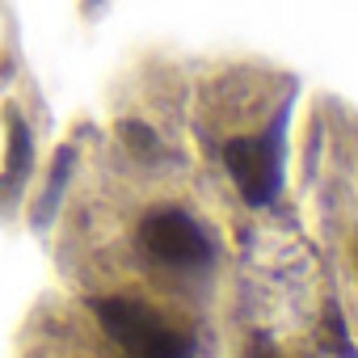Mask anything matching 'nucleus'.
<instances>
[{"label": "nucleus", "mask_w": 358, "mask_h": 358, "mask_svg": "<svg viewBox=\"0 0 358 358\" xmlns=\"http://www.w3.org/2000/svg\"><path fill=\"white\" fill-rule=\"evenodd\" d=\"M93 312L106 337L122 350V358H190L194 354V341L186 329H177L173 320H164L139 299L106 295L93 303Z\"/></svg>", "instance_id": "obj_1"}, {"label": "nucleus", "mask_w": 358, "mask_h": 358, "mask_svg": "<svg viewBox=\"0 0 358 358\" xmlns=\"http://www.w3.org/2000/svg\"><path fill=\"white\" fill-rule=\"evenodd\" d=\"M139 249L169 274H203L215 266L211 232L182 207H156L139 220Z\"/></svg>", "instance_id": "obj_2"}, {"label": "nucleus", "mask_w": 358, "mask_h": 358, "mask_svg": "<svg viewBox=\"0 0 358 358\" xmlns=\"http://www.w3.org/2000/svg\"><path fill=\"white\" fill-rule=\"evenodd\" d=\"M224 169L249 207H270L282 186V156L274 135H232L224 143Z\"/></svg>", "instance_id": "obj_3"}, {"label": "nucleus", "mask_w": 358, "mask_h": 358, "mask_svg": "<svg viewBox=\"0 0 358 358\" xmlns=\"http://www.w3.org/2000/svg\"><path fill=\"white\" fill-rule=\"evenodd\" d=\"M30 173V131L22 118H13V139H9V164H5V186H22Z\"/></svg>", "instance_id": "obj_4"}, {"label": "nucleus", "mask_w": 358, "mask_h": 358, "mask_svg": "<svg viewBox=\"0 0 358 358\" xmlns=\"http://www.w3.org/2000/svg\"><path fill=\"white\" fill-rule=\"evenodd\" d=\"M122 139H127V148H131L135 156H156V152H160L156 131H148L143 122H122Z\"/></svg>", "instance_id": "obj_5"}, {"label": "nucleus", "mask_w": 358, "mask_h": 358, "mask_svg": "<svg viewBox=\"0 0 358 358\" xmlns=\"http://www.w3.org/2000/svg\"><path fill=\"white\" fill-rule=\"evenodd\" d=\"M350 266H354V282H358V236H354V245H350Z\"/></svg>", "instance_id": "obj_6"}]
</instances>
